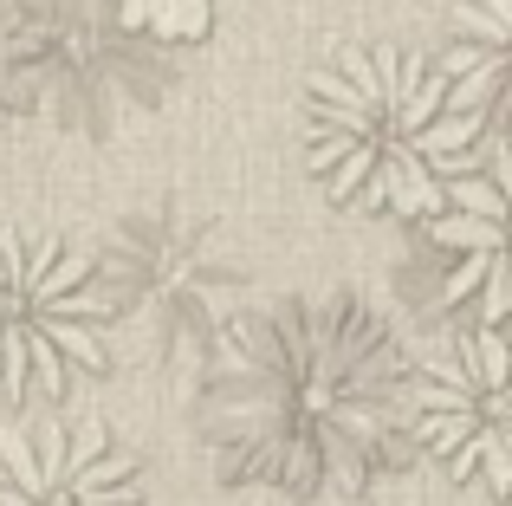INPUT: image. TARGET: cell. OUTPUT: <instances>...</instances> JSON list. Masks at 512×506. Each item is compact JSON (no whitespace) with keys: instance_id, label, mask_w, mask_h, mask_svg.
<instances>
[{"instance_id":"5b68a950","label":"cell","mask_w":512,"mask_h":506,"mask_svg":"<svg viewBox=\"0 0 512 506\" xmlns=\"http://www.w3.org/2000/svg\"><path fill=\"white\" fill-rule=\"evenodd\" d=\"M415 435L467 487L512 500V325L461 331L409 383Z\"/></svg>"},{"instance_id":"ba28073f","label":"cell","mask_w":512,"mask_h":506,"mask_svg":"<svg viewBox=\"0 0 512 506\" xmlns=\"http://www.w3.org/2000/svg\"><path fill=\"white\" fill-rule=\"evenodd\" d=\"M441 72L480 124L512 137V0H454Z\"/></svg>"},{"instance_id":"7a4b0ae2","label":"cell","mask_w":512,"mask_h":506,"mask_svg":"<svg viewBox=\"0 0 512 506\" xmlns=\"http://www.w3.org/2000/svg\"><path fill=\"white\" fill-rule=\"evenodd\" d=\"M480 130L454 78L402 46H344L305 78V163L338 208L441 221Z\"/></svg>"},{"instance_id":"277c9868","label":"cell","mask_w":512,"mask_h":506,"mask_svg":"<svg viewBox=\"0 0 512 506\" xmlns=\"http://www.w3.org/2000/svg\"><path fill=\"white\" fill-rule=\"evenodd\" d=\"M98 266L117 299V318H130L156 344V357H182L195 344L214 351V338L240 318L234 299L247 286L240 260L227 253L208 215H188L175 202H150L124 215Z\"/></svg>"},{"instance_id":"8992f818","label":"cell","mask_w":512,"mask_h":506,"mask_svg":"<svg viewBox=\"0 0 512 506\" xmlns=\"http://www.w3.org/2000/svg\"><path fill=\"white\" fill-rule=\"evenodd\" d=\"M448 253V305L474 331L512 325V137H500L461 182L441 221H428Z\"/></svg>"},{"instance_id":"3957f363","label":"cell","mask_w":512,"mask_h":506,"mask_svg":"<svg viewBox=\"0 0 512 506\" xmlns=\"http://www.w3.org/2000/svg\"><path fill=\"white\" fill-rule=\"evenodd\" d=\"M117 299L98 253L46 228H0V396L39 403L111 370Z\"/></svg>"},{"instance_id":"6da1fadb","label":"cell","mask_w":512,"mask_h":506,"mask_svg":"<svg viewBox=\"0 0 512 506\" xmlns=\"http://www.w3.org/2000/svg\"><path fill=\"white\" fill-rule=\"evenodd\" d=\"M402 344L370 305L279 299L240 312L201 370V435L227 481L279 494H357L409 396Z\"/></svg>"},{"instance_id":"30bf717a","label":"cell","mask_w":512,"mask_h":506,"mask_svg":"<svg viewBox=\"0 0 512 506\" xmlns=\"http://www.w3.org/2000/svg\"><path fill=\"white\" fill-rule=\"evenodd\" d=\"M111 20L124 33H143V39H169V46H188L214 26V7L221 0H104Z\"/></svg>"},{"instance_id":"9c48e42d","label":"cell","mask_w":512,"mask_h":506,"mask_svg":"<svg viewBox=\"0 0 512 506\" xmlns=\"http://www.w3.org/2000/svg\"><path fill=\"white\" fill-rule=\"evenodd\" d=\"M39 78H46V33L39 13H26L20 0H0V130L13 117L33 111Z\"/></svg>"},{"instance_id":"52a82bcc","label":"cell","mask_w":512,"mask_h":506,"mask_svg":"<svg viewBox=\"0 0 512 506\" xmlns=\"http://www.w3.org/2000/svg\"><path fill=\"white\" fill-rule=\"evenodd\" d=\"M0 506H143V474L104 422H39L0 435Z\"/></svg>"}]
</instances>
